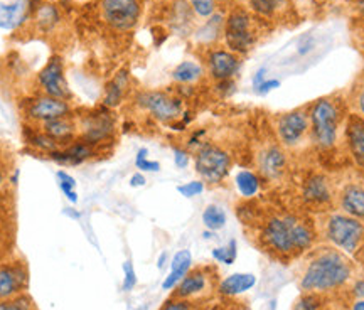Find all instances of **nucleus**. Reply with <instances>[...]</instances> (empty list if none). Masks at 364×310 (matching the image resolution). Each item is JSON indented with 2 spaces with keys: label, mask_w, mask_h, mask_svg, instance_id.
Masks as SVG:
<instances>
[{
  "label": "nucleus",
  "mask_w": 364,
  "mask_h": 310,
  "mask_svg": "<svg viewBox=\"0 0 364 310\" xmlns=\"http://www.w3.org/2000/svg\"><path fill=\"white\" fill-rule=\"evenodd\" d=\"M317 228L311 218L297 213H270L258 221L255 243L280 263H290L312 250Z\"/></svg>",
  "instance_id": "1"
},
{
  "label": "nucleus",
  "mask_w": 364,
  "mask_h": 310,
  "mask_svg": "<svg viewBox=\"0 0 364 310\" xmlns=\"http://www.w3.org/2000/svg\"><path fill=\"white\" fill-rule=\"evenodd\" d=\"M353 278L351 260L334 248L322 246L309 252L299 275V289L302 294L331 295L344 289Z\"/></svg>",
  "instance_id": "2"
},
{
  "label": "nucleus",
  "mask_w": 364,
  "mask_h": 310,
  "mask_svg": "<svg viewBox=\"0 0 364 310\" xmlns=\"http://www.w3.org/2000/svg\"><path fill=\"white\" fill-rule=\"evenodd\" d=\"M311 144L318 152H331L338 147L341 129L346 122L344 103L334 97L318 98L309 103Z\"/></svg>",
  "instance_id": "3"
},
{
  "label": "nucleus",
  "mask_w": 364,
  "mask_h": 310,
  "mask_svg": "<svg viewBox=\"0 0 364 310\" xmlns=\"http://www.w3.org/2000/svg\"><path fill=\"white\" fill-rule=\"evenodd\" d=\"M78 123V139L98 149L100 152L115 144L118 134V120L115 112L107 107H97L91 110L75 112Z\"/></svg>",
  "instance_id": "4"
},
{
  "label": "nucleus",
  "mask_w": 364,
  "mask_h": 310,
  "mask_svg": "<svg viewBox=\"0 0 364 310\" xmlns=\"http://www.w3.org/2000/svg\"><path fill=\"white\" fill-rule=\"evenodd\" d=\"M220 270L215 265H198L186 273V277L172 290L171 297L188 300V302L204 305L218 295L220 287Z\"/></svg>",
  "instance_id": "5"
},
{
  "label": "nucleus",
  "mask_w": 364,
  "mask_h": 310,
  "mask_svg": "<svg viewBox=\"0 0 364 310\" xmlns=\"http://www.w3.org/2000/svg\"><path fill=\"white\" fill-rule=\"evenodd\" d=\"M135 107L162 125L171 127L184 117L186 100L177 93L162 90H144L134 97Z\"/></svg>",
  "instance_id": "6"
},
{
  "label": "nucleus",
  "mask_w": 364,
  "mask_h": 310,
  "mask_svg": "<svg viewBox=\"0 0 364 310\" xmlns=\"http://www.w3.org/2000/svg\"><path fill=\"white\" fill-rule=\"evenodd\" d=\"M194 171L206 186H220L230 176L233 157L221 145L204 142L193 154Z\"/></svg>",
  "instance_id": "7"
},
{
  "label": "nucleus",
  "mask_w": 364,
  "mask_h": 310,
  "mask_svg": "<svg viewBox=\"0 0 364 310\" xmlns=\"http://www.w3.org/2000/svg\"><path fill=\"white\" fill-rule=\"evenodd\" d=\"M324 236L343 253H356L364 241V225L348 214L334 213L326 218Z\"/></svg>",
  "instance_id": "8"
},
{
  "label": "nucleus",
  "mask_w": 364,
  "mask_h": 310,
  "mask_svg": "<svg viewBox=\"0 0 364 310\" xmlns=\"http://www.w3.org/2000/svg\"><path fill=\"white\" fill-rule=\"evenodd\" d=\"M226 48L235 54H247L257 43V31H255V19L245 7L231 9L225 19L223 29Z\"/></svg>",
  "instance_id": "9"
},
{
  "label": "nucleus",
  "mask_w": 364,
  "mask_h": 310,
  "mask_svg": "<svg viewBox=\"0 0 364 310\" xmlns=\"http://www.w3.org/2000/svg\"><path fill=\"white\" fill-rule=\"evenodd\" d=\"M275 134L277 142L285 150H297L306 142H311L309 105L280 113L275 120Z\"/></svg>",
  "instance_id": "10"
},
{
  "label": "nucleus",
  "mask_w": 364,
  "mask_h": 310,
  "mask_svg": "<svg viewBox=\"0 0 364 310\" xmlns=\"http://www.w3.org/2000/svg\"><path fill=\"white\" fill-rule=\"evenodd\" d=\"M142 0H100L98 12L105 26L115 33H129L142 17Z\"/></svg>",
  "instance_id": "11"
},
{
  "label": "nucleus",
  "mask_w": 364,
  "mask_h": 310,
  "mask_svg": "<svg viewBox=\"0 0 364 310\" xmlns=\"http://www.w3.org/2000/svg\"><path fill=\"white\" fill-rule=\"evenodd\" d=\"M22 118L26 125H41V123L54 120V118L66 117L75 113L71 102L58 100L43 93H34L31 98L22 102Z\"/></svg>",
  "instance_id": "12"
},
{
  "label": "nucleus",
  "mask_w": 364,
  "mask_h": 310,
  "mask_svg": "<svg viewBox=\"0 0 364 310\" xmlns=\"http://www.w3.org/2000/svg\"><path fill=\"white\" fill-rule=\"evenodd\" d=\"M36 93H43L48 95V97L73 103L75 95H73L70 85L66 81L65 61H63L61 56L54 54L38 71V75H36Z\"/></svg>",
  "instance_id": "13"
},
{
  "label": "nucleus",
  "mask_w": 364,
  "mask_h": 310,
  "mask_svg": "<svg viewBox=\"0 0 364 310\" xmlns=\"http://www.w3.org/2000/svg\"><path fill=\"white\" fill-rule=\"evenodd\" d=\"M300 199L312 211H327L334 203V189L329 177L321 172H311L300 186Z\"/></svg>",
  "instance_id": "14"
},
{
  "label": "nucleus",
  "mask_w": 364,
  "mask_h": 310,
  "mask_svg": "<svg viewBox=\"0 0 364 310\" xmlns=\"http://www.w3.org/2000/svg\"><path fill=\"white\" fill-rule=\"evenodd\" d=\"M29 268L22 258H12L0 263V300L27 294Z\"/></svg>",
  "instance_id": "15"
},
{
  "label": "nucleus",
  "mask_w": 364,
  "mask_h": 310,
  "mask_svg": "<svg viewBox=\"0 0 364 310\" xmlns=\"http://www.w3.org/2000/svg\"><path fill=\"white\" fill-rule=\"evenodd\" d=\"M257 169L263 181L275 182L287 174L289 155L280 144H267L257 154Z\"/></svg>",
  "instance_id": "16"
},
{
  "label": "nucleus",
  "mask_w": 364,
  "mask_h": 310,
  "mask_svg": "<svg viewBox=\"0 0 364 310\" xmlns=\"http://www.w3.org/2000/svg\"><path fill=\"white\" fill-rule=\"evenodd\" d=\"M241 59L230 49H211L206 56V73L215 83L235 80L240 73Z\"/></svg>",
  "instance_id": "17"
},
{
  "label": "nucleus",
  "mask_w": 364,
  "mask_h": 310,
  "mask_svg": "<svg viewBox=\"0 0 364 310\" xmlns=\"http://www.w3.org/2000/svg\"><path fill=\"white\" fill-rule=\"evenodd\" d=\"M98 154V149L91 147L90 144L83 142L81 139H76L73 140L71 144L63 145V147H59L58 150L49 152L46 155V159H49V161H53L61 167H78L91 161V159L97 157Z\"/></svg>",
  "instance_id": "18"
},
{
  "label": "nucleus",
  "mask_w": 364,
  "mask_h": 310,
  "mask_svg": "<svg viewBox=\"0 0 364 310\" xmlns=\"http://www.w3.org/2000/svg\"><path fill=\"white\" fill-rule=\"evenodd\" d=\"M36 0H14L6 4L0 0V29L17 31L31 19Z\"/></svg>",
  "instance_id": "19"
},
{
  "label": "nucleus",
  "mask_w": 364,
  "mask_h": 310,
  "mask_svg": "<svg viewBox=\"0 0 364 310\" xmlns=\"http://www.w3.org/2000/svg\"><path fill=\"white\" fill-rule=\"evenodd\" d=\"M344 142L358 167L364 169V118L351 113L344 122Z\"/></svg>",
  "instance_id": "20"
},
{
  "label": "nucleus",
  "mask_w": 364,
  "mask_h": 310,
  "mask_svg": "<svg viewBox=\"0 0 364 310\" xmlns=\"http://www.w3.org/2000/svg\"><path fill=\"white\" fill-rule=\"evenodd\" d=\"M36 127H39L44 134H48L51 139L56 140L61 147L78 139V123H76L75 113H71V115H66V117L54 118V120L44 122Z\"/></svg>",
  "instance_id": "21"
},
{
  "label": "nucleus",
  "mask_w": 364,
  "mask_h": 310,
  "mask_svg": "<svg viewBox=\"0 0 364 310\" xmlns=\"http://www.w3.org/2000/svg\"><path fill=\"white\" fill-rule=\"evenodd\" d=\"M61 12H59L58 6L51 2H43V0H36L33 14H31L29 24L34 27L36 31L43 34H51L56 27L61 24Z\"/></svg>",
  "instance_id": "22"
},
{
  "label": "nucleus",
  "mask_w": 364,
  "mask_h": 310,
  "mask_svg": "<svg viewBox=\"0 0 364 310\" xmlns=\"http://www.w3.org/2000/svg\"><path fill=\"white\" fill-rule=\"evenodd\" d=\"M339 206L344 214L364 220V186L359 182H349L346 184L338 196Z\"/></svg>",
  "instance_id": "23"
},
{
  "label": "nucleus",
  "mask_w": 364,
  "mask_h": 310,
  "mask_svg": "<svg viewBox=\"0 0 364 310\" xmlns=\"http://www.w3.org/2000/svg\"><path fill=\"white\" fill-rule=\"evenodd\" d=\"M130 90V75L127 70L118 71L115 76L108 81L107 86H105L103 91V107L110 108V110H115V108L120 107L122 103L125 102L127 93Z\"/></svg>",
  "instance_id": "24"
},
{
  "label": "nucleus",
  "mask_w": 364,
  "mask_h": 310,
  "mask_svg": "<svg viewBox=\"0 0 364 310\" xmlns=\"http://www.w3.org/2000/svg\"><path fill=\"white\" fill-rule=\"evenodd\" d=\"M257 285V277L253 273H233L223 278L218 287V295L223 299H235Z\"/></svg>",
  "instance_id": "25"
},
{
  "label": "nucleus",
  "mask_w": 364,
  "mask_h": 310,
  "mask_svg": "<svg viewBox=\"0 0 364 310\" xmlns=\"http://www.w3.org/2000/svg\"><path fill=\"white\" fill-rule=\"evenodd\" d=\"M191 268H193V255L189 250H179L171 262V272L169 275L164 278L162 289L164 290H174L177 284L186 277Z\"/></svg>",
  "instance_id": "26"
},
{
  "label": "nucleus",
  "mask_w": 364,
  "mask_h": 310,
  "mask_svg": "<svg viewBox=\"0 0 364 310\" xmlns=\"http://www.w3.org/2000/svg\"><path fill=\"white\" fill-rule=\"evenodd\" d=\"M22 137H24V142L29 145L34 152L44 155V157L49 152H53V150H58L61 147L56 140L51 139L48 134H44V132L36 125H26L24 132H22Z\"/></svg>",
  "instance_id": "27"
},
{
  "label": "nucleus",
  "mask_w": 364,
  "mask_h": 310,
  "mask_svg": "<svg viewBox=\"0 0 364 310\" xmlns=\"http://www.w3.org/2000/svg\"><path fill=\"white\" fill-rule=\"evenodd\" d=\"M263 179L260 174L255 171H250V169H241V171L236 172L235 176V186L238 194L243 199H255L262 191Z\"/></svg>",
  "instance_id": "28"
},
{
  "label": "nucleus",
  "mask_w": 364,
  "mask_h": 310,
  "mask_svg": "<svg viewBox=\"0 0 364 310\" xmlns=\"http://www.w3.org/2000/svg\"><path fill=\"white\" fill-rule=\"evenodd\" d=\"M204 78V68L196 61H182L172 70V80L179 86H194Z\"/></svg>",
  "instance_id": "29"
},
{
  "label": "nucleus",
  "mask_w": 364,
  "mask_h": 310,
  "mask_svg": "<svg viewBox=\"0 0 364 310\" xmlns=\"http://www.w3.org/2000/svg\"><path fill=\"white\" fill-rule=\"evenodd\" d=\"M223 29H225V17L215 12L204 22V26L196 31V39L201 44H211L223 34Z\"/></svg>",
  "instance_id": "30"
},
{
  "label": "nucleus",
  "mask_w": 364,
  "mask_h": 310,
  "mask_svg": "<svg viewBox=\"0 0 364 310\" xmlns=\"http://www.w3.org/2000/svg\"><path fill=\"white\" fill-rule=\"evenodd\" d=\"M201 220L206 230L216 232V231H221L223 228L226 226L228 214L223 206H218V204H208V206L204 208Z\"/></svg>",
  "instance_id": "31"
},
{
  "label": "nucleus",
  "mask_w": 364,
  "mask_h": 310,
  "mask_svg": "<svg viewBox=\"0 0 364 310\" xmlns=\"http://www.w3.org/2000/svg\"><path fill=\"white\" fill-rule=\"evenodd\" d=\"M248 6L257 16L272 19L284 11L287 0H248Z\"/></svg>",
  "instance_id": "32"
},
{
  "label": "nucleus",
  "mask_w": 364,
  "mask_h": 310,
  "mask_svg": "<svg viewBox=\"0 0 364 310\" xmlns=\"http://www.w3.org/2000/svg\"><path fill=\"white\" fill-rule=\"evenodd\" d=\"M56 179H58V186L59 189L63 191L65 198L70 201L71 204L78 203V193H76V179L73 177L70 172L65 171V169H59L56 172Z\"/></svg>",
  "instance_id": "33"
},
{
  "label": "nucleus",
  "mask_w": 364,
  "mask_h": 310,
  "mask_svg": "<svg viewBox=\"0 0 364 310\" xmlns=\"http://www.w3.org/2000/svg\"><path fill=\"white\" fill-rule=\"evenodd\" d=\"M211 257L215 262L223 263V265H233L236 257H238V243H236L235 238H231L225 246L213 250Z\"/></svg>",
  "instance_id": "34"
},
{
  "label": "nucleus",
  "mask_w": 364,
  "mask_h": 310,
  "mask_svg": "<svg viewBox=\"0 0 364 310\" xmlns=\"http://www.w3.org/2000/svg\"><path fill=\"white\" fill-rule=\"evenodd\" d=\"M0 310H38V307L29 294H22L14 299L0 300Z\"/></svg>",
  "instance_id": "35"
},
{
  "label": "nucleus",
  "mask_w": 364,
  "mask_h": 310,
  "mask_svg": "<svg viewBox=\"0 0 364 310\" xmlns=\"http://www.w3.org/2000/svg\"><path fill=\"white\" fill-rule=\"evenodd\" d=\"M135 169L139 172H144V174H147V172H154V174H156V172L161 171V162L149 159V150L142 147L136 150Z\"/></svg>",
  "instance_id": "36"
},
{
  "label": "nucleus",
  "mask_w": 364,
  "mask_h": 310,
  "mask_svg": "<svg viewBox=\"0 0 364 310\" xmlns=\"http://www.w3.org/2000/svg\"><path fill=\"white\" fill-rule=\"evenodd\" d=\"M324 297L318 294H302L294 305V310H324Z\"/></svg>",
  "instance_id": "37"
},
{
  "label": "nucleus",
  "mask_w": 364,
  "mask_h": 310,
  "mask_svg": "<svg viewBox=\"0 0 364 310\" xmlns=\"http://www.w3.org/2000/svg\"><path fill=\"white\" fill-rule=\"evenodd\" d=\"M191 9L201 19H209L216 12V0H188Z\"/></svg>",
  "instance_id": "38"
},
{
  "label": "nucleus",
  "mask_w": 364,
  "mask_h": 310,
  "mask_svg": "<svg viewBox=\"0 0 364 310\" xmlns=\"http://www.w3.org/2000/svg\"><path fill=\"white\" fill-rule=\"evenodd\" d=\"M204 191H206V184L201 179H196V181H189L184 182V184L177 186V193L181 196H184L186 199H193L201 196Z\"/></svg>",
  "instance_id": "39"
},
{
  "label": "nucleus",
  "mask_w": 364,
  "mask_h": 310,
  "mask_svg": "<svg viewBox=\"0 0 364 310\" xmlns=\"http://www.w3.org/2000/svg\"><path fill=\"white\" fill-rule=\"evenodd\" d=\"M206 305V304H204ZM203 305L188 302V300H181V299H174L169 297L164 302V305L159 310H201Z\"/></svg>",
  "instance_id": "40"
},
{
  "label": "nucleus",
  "mask_w": 364,
  "mask_h": 310,
  "mask_svg": "<svg viewBox=\"0 0 364 310\" xmlns=\"http://www.w3.org/2000/svg\"><path fill=\"white\" fill-rule=\"evenodd\" d=\"M172 155H174V166L179 169V171L188 169L191 159H193V152L186 147H174L172 149Z\"/></svg>",
  "instance_id": "41"
},
{
  "label": "nucleus",
  "mask_w": 364,
  "mask_h": 310,
  "mask_svg": "<svg viewBox=\"0 0 364 310\" xmlns=\"http://www.w3.org/2000/svg\"><path fill=\"white\" fill-rule=\"evenodd\" d=\"M136 287V273L134 263L127 260L124 263V292H132Z\"/></svg>",
  "instance_id": "42"
},
{
  "label": "nucleus",
  "mask_w": 364,
  "mask_h": 310,
  "mask_svg": "<svg viewBox=\"0 0 364 310\" xmlns=\"http://www.w3.org/2000/svg\"><path fill=\"white\" fill-rule=\"evenodd\" d=\"M353 105H354V108H356V112H358L356 115L364 118V80L361 81V83H358L356 88H354Z\"/></svg>",
  "instance_id": "43"
},
{
  "label": "nucleus",
  "mask_w": 364,
  "mask_h": 310,
  "mask_svg": "<svg viewBox=\"0 0 364 310\" xmlns=\"http://www.w3.org/2000/svg\"><path fill=\"white\" fill-rule=\"evenodd\" d=\"M280 86H282V81L280 80H277V78H267V80L263 81V83L258 86V88H255L253 91L257 95H260V97H265V95L272 93V91L279 90Z\"/></svg>",
  "instance_id": "44"
},
{
  "label": "nucleus",
  "mask_w": 364,
  "mask_h": 310,
  "mask_svg": "<svg viewBox=\"0 0 364 310\" xmlns=\"http://www.w3.org/2000/svg\"><path fill=\"white\" fill-rule=\"evenodd\" d=\"M9 172H11V167H9L7 159L0 154V189L9 182Z\"/></svg>",
  "instance_id": "45"
},
{
  "label": "nucleus",
  "mask_w": 364,
  "mask_h": 310,
  "mask_svg": "<svg viewBox=\"0 0 364 310\" xmlns=\"http://www.w3.org/2000/svg\"><path fill=\"white\" fill-rule=\"evenodd\" d=\"M147 184V177L144 176V172H135L130 177V186L132 188H144Z\"/></svg>",
  "instance_id": "46"
},
{
  "label": "nucleus",
  "mask_w": 364,
  "mask_h": 310,
  "mask_svg": "<svg viewBox=\"0 0 364 310\" xmlns=\"http://www.w3.org/2000/svg\"><path fill=\"white\" fill-rule=\"evenodd\" d=\"M265 80H267V68H260V70H258V71L253 75V80H252L253 90L258 88V86H260Z\"/></svg>",
  "instance_id": "47"
},
{
  "label": "nucleus",
  "mask_w": 364,
  "mask_h": 310,
  "mask_svg": "<svg viewBox=\"0 0 364 310\" xmlns=\"http://www.w3.org/2000/svg\"><path fill=\"white\" fill-rule=\"evenodd\" d=\"M19 177H21V169L12 167L11 172H9V182H11L14 188H16V186L19 184Z\"/></svg>",
  "instance_id": "48"
},
{
  "label": "nucleus",
  "mask_w": 364,
  "mask_h": 310,
  "mask_svg": "<svg viewBox=\"0 0 364 310\" xmlns=\"http://www.w3.org/2000/svg\"><path fill=\"white\" fill-rule=\"evenodd\" d=\"M353 290H354V295H358V297L364 299V280H358L356 284H354Z\"/></svg>",
  "instance_id": "49"
},
{
  "label": "nucleus",
  "mask_w": 364,
  "mask_h": 310,
  "mask_svg": "<svg viewBox=\"0 0 364 310\" xmlns=\"http://www.w3.org/2000/svg\"><path fill=\"white\" fill-rule=\"evenodd\" d=\"M201 310H226V309H223V307H218V305H215V304H206V305H203V309Z\"/></svg>",
  "instance_id": "50"
},
{
  "label": "nucleus",
  "mask_w": 364,
  "mask_h": 310,
  "mask_svg": "<svg viewBox=\"0 0 364 310\" xmlns=\"http://www.w3.org/2000/svg\"><path fill=\"white\" fill-rule=\"evenodd\" d=\"M353 310H364V299L358 300V302H354Z\"/></svg>",
  "instance_id": "51"
},
{
  "label": "nucleus",
  "mask_w": 364,
  "mask_h": 310,
  "mask_svg": "<svg viewBox=\"0 0 364 310\" xmlns=\"http://www.w3.org/2000/svg\"><path fill=\"white\" fill-rule=\"evenodd\" d=\"M166 260H167V253L164 252V253L161 255V258H159V263H157V267H159V268H162V267H164V262H166Z\"/></svg>",
  "instance_id": "52"
},
{
  "label": "nucleus",
  "mask_w": 364,
  "mask_h": 310,
  "mask_svg": "<svg viewBox=\"0 0 364 310\" xmlns=\"http://www.w3.org/2000/svg\"><path fill=\"white\" fill-rule=\"evenodd\" d=\"M361 11L364 12V0H363V2H361Z\"/></svg>",
  "instance_id": "53"
}]
</instances>
